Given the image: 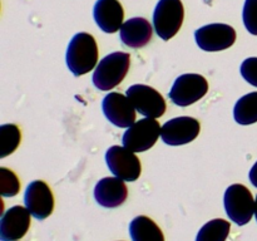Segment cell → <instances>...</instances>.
<instances>
[{"mask_svg": "<svg viewBox=\"0 0 257 241\" xmlns=\"http://www.w3.org/2000/svg\"><path fill=\"white\" fill-rule=\"evenodd\" d=\"M22 141L20 130L17 125L0 126V158L12 155Z\"/></svg>", "mask_w": 257, "mask_h": 241, "instance_id": "obj_20", "label": "cell"}, {"mask_svg": "<svg viewBox=\"0 0 257 241\" xmlns=\"http://www.w3.org/2000/svg\"><path fill=\"white\" fill-rule=\"evenodd\" d=\"M231 223L223 218H215L202 226L196 236V241H226L230 233Z\"/></svg>", "mask_w": 257, "mask_h": 241, "instance_id": "obj_19", "label": "cell"}, {"mask_svg": "<svg viewBox=\"0 0 257 241\" xmlns=\"http://www.w3.org/2000/svg\"><path fill=\"white\" fill-rule=\"evenodd\" d=\"M185 9L181 0H160L153 13V28L158 37L170 40L181 29Z\"/></svg>", "mask_w": 257, "mask_h": 241, "instance_id": "obj_4", "label": "cell"}, {"mask_svg": "<svg viewBox=\"0 0 257 241\" xmlns=\"http://www.w3.org/2000/svg\"><path fill=\"white\" fill-rule=\"evenodd\" d=\"M130 64L131 55L128 53H110L98 63L93 73V84L99 90H112L124 79Z\"/></svg>", "mask_w": 257, "mask_h": 241, "instance_id": "obj_2", "label": "cell"}, {"mask_svg": "<svg viewBox=\"0 0 257 241\" xmlns=\"http://www.w3.org/2000/svg\"><path fill=\"white\" fill-rule=\"evenodd\" d=\"M248 178H250L251 183H252L255 187H257V161H256L255 165L251 167L250 173H248Z\"/></svg>", "mask_w": 257, "mask_h": 241, "instance_id": "obj_24", "label": "cell"}, {"mask_svg": "<svg viewBox=\"0 0 257 241\" xmlns=\"http://www.w3.org/2000/svg\"><path fill=\"white\" fill-rule=\"evenodd\" d=\"M105 162L115 177L128 182L137 181L142 172L140 158L124 146H112L108 148L105 153Z\"/></svg>", "mask_w": 257, "mask_h": 241, "instance_id": "obj_7", "label": "cell"}, {"mask_svg": "<svg viewBox=\"0 0 257 241\" xmlns=\"http://www.w3.org/2000/svg\"><path fill=\"white\" fill-rule=\"evenodd\" d=\"M161 126L156 118H142L127 128L122 138L123 146L132 152H145L152 148L161 136Z\"/></svg>", "mask_w": 257, "mask_h": 241, "instance_id": "obj_5", "label": "cell"}, {"mask_svg": "<svg viewBox=\"0 0 257 241\" xmlns=\"http://www.w3.org/2000/svg\"><path fill=\"white\" fill-rule=\"evenodd\" d=\"M93 17L100 30L110 34L120 30L124 12L118 0H97L93 9Z\"/></svg>", "mask_w": 257, "mask_h": 241, "instance_id": "obj_15", "label": "cell"}, {"mask_svg": "<svg viewBox=\"0 0 257 241\" xmlns=\"http://www.w3.org/2000/svg\"><path fill=\"white\" fill-rule=\"evenodd\" d=\"M136 110L147 118H160L166 112V100L158 90L146 84L131 85L125 93Z\"/></svg>", "mask_w": 257, "mask_h": 241, "instance_id": "obj_8", "label": "cell"}, {"mask_svg": "<svg viewBox=\"0 0 257 241\" xmlns=\"http://www.w3.org/2000/svg\"><path fill=\"white\" fill-rule=\"evenodd\" d=\"M255 217L257 221V196H256V200H255Z\"/></svg>", "mask_w": 257, "mask_h": 241, "instance_id": "obj_25", "label": "cell"}, {"mask_svg": "<svg viewBox=\"0 0 257 241\" xmlns=\"http://www.w3.org/2000/svg\"><path fill=\"white\" fill-rule=\"evenodd\" d=\"M132 241H165L162 230L148 216H137L130 223Z\"/></svg>", "mask_w": 257, "mask_h": 241, "instance_id": "obj_17", "label": "cell"}, {"mask_svg": "<svg viewBox=\"0 0 257 241\" xmlns=\"http://www.w3.org/2000/svg\"><path fill=\"white\" fill-rule=\"evenodd\" d=\"M195 39L205 52H221L232 47L236 42V32L231 25L213 23L196 30Z\"/></svg>", "mask_w": 257, "mask_h": 241, "instance_id": "obj_9", "label": "cell"}, {"mask_svg": "<svg viewBox=\"0 0 257 241\" xmlns=\"http://www.w3.org/2000/svg\"><path fill=\"white\" fill-rule=\"evenodd\" d=\"M128 196V188L124 181L118 177H104L94 187V198L100 206L114 208L124 203Z\"/></svg>", "mask_w": 257, "mask_h": 241, "instance_id": "obj_14", "label": "cell"}, {"mask_svg": "<svg viewBox=\"0 0 257 241\" xmlns=\"http://www.w3.org/2000/svg\"><path fill=\"white\" fill-rule=\"evenodd\" d=\"M67 65L75 77H80L97 65L98 45L94 37L88 33H78L70 39L68 44Z\"/></svg>", "mask_w": 257, "mask_h": 241, "instance_id": "obj_1", "label": "cell"}, {"mask_svg": "<svg viewBox=\"0 0 257 241\" xmlns=\"http://www.w3.org/2000/svg\"><path fill=\"white\" fill-rule=\"evenodd\" d=\"M201 126L196 118L177 117L167 120L161 128V138L168 146H182L197 138Z\"/></svg>", "mask_w": 257, "mask_h": 241, "instance_id": "obj_10", "label": "cell"}, {"mask_svg": "<svg viewBox=\"0 0 257 241\" xmlns=\"http://www.w3.org/2000/svg\"><path fill=\"white\" fill-rule=\"evenodd\" d=\"M153 28L145 18H131L123 23L119 30L122 43L133 49H140L151 42Z\"/></svg>", "mask_w": 257, "mask_h": 241, "instance_id": "obj_16", "label": "cell"}, {"mask_svg": "<svg viewBox=\"0 0 257 241\" xmlns=\"http://www.w3.org/2000/svg\"><path fill=\"white\" fill-rule=\"evenodd\" d=\"M240 72L246 82L257 87V57H251L243 60Z\"/></svg>", "mask_w": 257, "mask_h": 241, "instance_id": "obj_23", "label": "cell"}, {"mask_svg": "<svg viewBox=\"0 0 257 241\" xmlns=\"http://www.w3.org/2000/svg\"><path fill=\"white\" fill-rule=\"evenodd\" d=\"M20 191V181L12 170L0 167V193L4 197H14Z\"/></svg>", "mask_w": 257, "mask_h": 241, "instance_id": "obj_21", "label": "cell"}, {"mask_svg": "<svg viewBox=\"0 0 257 241\" xmlns=\"http://www.w3.org/2000/svg\"><path fill=\"white\" fill-rule=\"evenodd\" d=\"M25 207L37 220H45L54 210V196L44 181L35 180L28 185L24 195Z\"/></svg>", "mask_w": 257, "mask_h": 241, "instance_id": "obj_11", "label": "cell"}, {"mask_svg": "<svg viewBox=\"0 0 257 241\" xmlns=\"http://www.w3.org/2000/svg\"><path fill=\"white\" fill-rule=\"evenodd\" d=\"M242 19L248 33L257 35V0H246L243 5Z\"/></svg>", "mask_w": 257, "mask_h": 241, "instance_id": "obj_22", "label": "cell"}, {"mask_svg": "<svg viewBox=\"0 0 257 241\" xmlns=\"http://www.w3.org/2000/svg\"><path fill=\"white\" fill-rule=\"evenodd\" d=\"M233 117L238 125L248 126L257 122V92L248 93L236 102Z\"/></svg>", "mask_w": 257, "mask_h": 241, "instance_id": "obj_18", "label": "cell"}, {"mask_svg": "<svg viewBox=\"0 0 257 241\" xmlns=\"http://www.w3.org/2000/svg\"><path fill=\"white\" fill-rule=\"evenodd\" d=\"M207 92L208 83L203 75L187 73L180 75L175 80L168 95L176 105L187 107L198 102L201 98L207 94Z\"/></svg>", "mask_w": 257, "mask_h": 241, "instance_id": "obj_6", "label": "cell"}, {"mask_svg": "<svg viewBox=\"0 0 257 241\" xmlns=\"http://www.w3.org/2000/svg\"><path fill=\"white\" fill-rule=\"evenodd\" d=\"M102 109L107 119L119 128H128L136 122L135 105L122 93H108L102 102Z\"/></svg>", "mask_w": 257, "mask_h": 241, "instance_id": "obj_12", "label": "cell"}, {"mask_svg": "<svg viewBox=\"0 0 257 241\" xmlns=\"http://www.w3.org/2000/svg\"><path fill=\"white\" fill-rule=\"evenodd\" d=\"M30 215L27 207L13 206L0 220V240L17 241L24 237L30 227Z\"/></svg>", "mask_w": 257, "mask_h": 241, "instance_id": "obj_13", "label": "cell"}, {"mask_svg": "<svg viewBox=\"0 0 257 241\" xmlns=\"http://www.w3.org/2000/svg\"><path fill=\"white\" fill-rule=\"evenodd\" d=\"M223 205L230 220L238 226L248 223L255 215V200L252 193L241 183H235L227 187Z\"/></svg>", "mask_w": 257, "mask_h": 241, "instance_id": "obj_3", "label": "cell"}]
</instances>
